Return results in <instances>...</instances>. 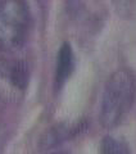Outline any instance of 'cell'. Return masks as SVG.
Wrapping results in <instances>:
<instances>
[{
	"label": "cell",
	"instance_id": "cell-1",
	"mask_svg": "<svg viewBox=\"0 0 136 154\" xmlns=\"http://www.w3.org/2000/svg\"><path fill=\"white\" fill-rule=\"evenodd\" d=\"M136 96V77L132 71L121 68L109 77L100 107V122L105 128H113L123 121Z\"/></svg>",
	"mask_w": 136,
	"mask_h": 154
},
{
	"label": "cell",
	"instance_id": "cell-2",
	"mask_svg": "<svg viewBox=\"0 0 136 154\" xmlns=\"http://www.w3.org/2000/svg\"><path fill=\"white\" fill-rule=\"evenodd\" d=\"M31 25L26 0H0V51H12L25 44Z\"/></svg>",
	"mask_w": 136,
	"mask_h": 154
},
{
	"label": "cell",
	"instance_id": "cell-3",
	"mask_svg": "<svg viewBox=\"0 0 136 154\" xmlns=\"http://www.w3.org/2000/svg\"><path fill=\"white\" fill-rule=\"evenodd\" d=\"M75 68V57L70 44H63L59 49L57 58V68H55V85L59 89L70 79Z\"/></svg>",
	"mask_w": 136,
	"mask_h": 154
},
{
	"label": "cell",
	"instance_id": "cell-4",
	"mask_svg": "<svg viewBox=\"0 0 136 154\" xmlns=\"http://www.w3.org/2000/svg\"><path fill=\"white\" fill-rule=\"evenodd\" d=\"M100 154H128L122 143L113 137H105L100 146Z\"/></svg>",
	"mask_w": 136,
	"mask_h": 154
},
{
	"label": "cell",
	"instance_id": "cell-5",
	"mask_svg": "<svg viewBox=\"0 0 136 154\" xmlns=\"http://www.w3.org/2000/svg\"><path fill=\"white\" fill-rule=\"evenodd\" d=\"M51 154H66V153H63V152H55V153H51Z\"/></svg>",
	"mask_w": 136,
	"mask_h": 154
}]
</instances>
